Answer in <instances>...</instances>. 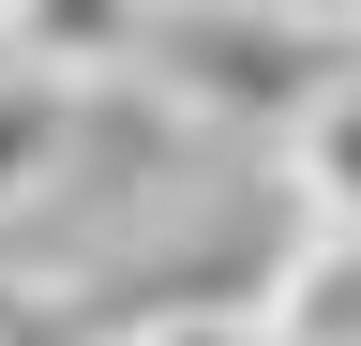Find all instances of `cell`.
Listing matches in <instances>:
<instances>
[{
  "label": "cell",
  "instance_id": "cell-1",
  "mask_svg": "<svg viewBox=\"0 0 361 346\" xmlns=\"http://www.w3.org/2000/svg\"><path fill=\"white\" fill-rule=\"evenodd\" d=\"M151 16L166 0H0V46H16V75H45V91H90V75L151 61Z\"/></svg>",
  "mask_w": 361,
  "mask_h": 346
},
{
  "label": "cell",
  "instance_id": "cell-2",
  "mask_svg": "<svg viewBox=\"0 0 361 346\" xmlns=\"http://www.w3.org/2000/svg\"><path fill=\"white\" fill-rule=\"evenodd\" d=\"M256 331L271 346H361V226H301L256 286Z\"/></svg>",
  "mask_w": 361,
  "mask_h": 346
},
{
  "label": "cell",
  "instance_id": "cell-3",
  "mask_svg": "<svg viewBox=\"0 0 361 346\" xmlns=\"http://www.w3.org/2000/svg\"><path fill=\"white\" fill-rule=\"evenodd\" d=\"M286 166H301V211H316V226H361V46L331 61V91L286 121Z\"/></svg>",
  "mask_w": 361,
  "mask_h": 346
},
{
  "label": "cell",
  "instance_id": "cell-4",
  "mask_svg": "<svg viewBox=\"0 0 361 346\" xmlns=\"http://www.w3.org/2000/svg\"><path fill=\"white\" fill-rule=\"evenodd\" d=\"M61 136H75V91H45V75H0V211L61 181Z\"/></svg>",
  "mask_w": 361,
  "mask_h": 346
},
{
  "label": "cell",
  "instance_id": "cell-5",
  "mask_svg": "<svg viewBox=\"0 0 361 346\" xmlns=\"http://www.w3.org/2000/svg\"><path fill=\"white\" fill-rule=\"evenodd\" d=\"M121 346H271V331H256V301H180V316H135Z\"/></svg>",
  "mask_w": 361,
  "mask_h": 346
},
{
  "label": "cell",
  "instance_id": "cell-6",
  "mask_svg": "<svg viewBox=\"0 0 361 346\" xmlns=\"http://www.w3.org/2000/svg\"><path fill=\"white\" fill-rule=\"evenodd\" d=\"M0 346H16V301H0Z\"/></svg>",
  "mask_w": 361,
  "mask_h": 346
},
{
  "label": "cell",
  "instance_id": "cell-7",
  "mask_svg": "<svg viewBox=\"0 0 361 346\" xmlns=\"http://www.w3.org/2000/svg\"><path fill=\"white\" fill-rule=\"evenodd\" d=\"M211 16H226V0H211Z\"/></svg>",
  "mask_w": 361,
  "mask_h": 346
}]
</instances>
